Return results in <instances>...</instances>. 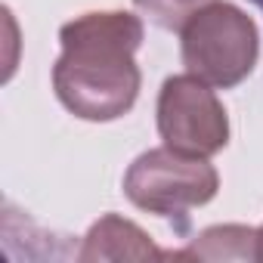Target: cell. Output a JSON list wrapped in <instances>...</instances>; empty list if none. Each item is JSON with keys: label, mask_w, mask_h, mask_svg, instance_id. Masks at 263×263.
Returning a JSON list of instances; mask_svg holds the SVG:
<instances>
[{"label": "cell", "mask_w": 263, "mask_h": 263, "mask_svg": "<svg viewBox=\"0 0 263 263\" xmlns=\"http://www.w3.org/2000/svg\"><path fill=\"white\" fill-rule=\"evenodd\" d=\"M208 4H214V0H134V7L164 31H180L186 19Z\"/></svg>", "instance_id": "cell-7"}, {"label": "cell", "mask_w": 263, "mask_h": 263, "mask_svg": "<svg viewBox=\"0 0 263 263\" xmlns=\"http://www.w3.org/2000/svg\"><path fill=\"white\" fill-rule=\"evenodd\" d=\"M155 124L164 146L211 158L229 146V115L214 93L195 74H171L158 90Z\"/></svg>", "instance_id": "cell-4"}, {"label": "cell", "mask_w": 263, "mask_h": 263, "mask_svg": "<svg viewBox=\"0 0 263 263\" xmlns=\"http://www.w3.org/2000/svg\"><path fill=\"white\" fill-rule=\"evenodd\" d=\"M174 260H260L257 229L245 223H220L201 229L186 248L167 251Z\"/></svg>", "instance_id": "cell-6"}, {"label": "cell", "mask_w": 263, "mask_h": 263, "mask_svg": "<svg viewBox=\"0 0 263 263\" xmlns=\"http://www.w3.org/2000/svg\"><path fill=\"white\" fill-rule=\"evenodd\" d=\"M143 19L124 10L84 13L59 28V59L53 65L56 99L81 121L105 124L124 118L140 99Z\"/></svg>", "instance_id": "cell-1"}, {"label": "cell", "mask_w": 263, "mask_h": 263, "mask_svg": "<svg viewBox=\"0 0 263 263\" xmlns=\"http://www.w3.org/2000/svg\"><path fill=\"white\" fill-rule=\"evenodd\" d=\"M217 192V167L201 155H186L171 146H158L137 155L124 174L127 201L146 214L171 220L180 235L189 232V214L214 201Z\"/></svg>", "instance_id": "cell-2"}, {"label": "cell", "mask_w": 263, "mask_h": 263, "mask_svg": "<svg viewBox=\"0 0 263 263\" xmlns=\"http://www.w3.org/2000/svg\"><path fill=\"white\" fill-rule=\"evenodd\" d=\"M180 59L189 74L217 90H232L251 78L260 59V31L235 4L214 0L195 10L180 28Z\"/></svg>", "instance_id": "cell-3"}, {"label": "cell", "mask_w": 263, "mask_h": 263, "mask_svg": "<svg viewBox=\"0 0 263 263\" xmlns=\"http://www.w3.org/2000/svg\"><path fill=\"white\" fill-rule=\"evenodd\" d=\"M257 248H260V260H263V226L257 229Z\"/></svg>", "instance_id": "cell-8"}, {"label": "cell", "mask_w": 263, "mask_h": 263, "mask_svg": "<svg viewBox=\"0 0 263 263\" xmlns=\"http://www.w3.org/2000/svg\"><path fill=\"white\" fill-rule=\"evenodd\" d=\"M248 4H254V7H257V10L263 13V0H248Z\"/></svg>", "instance_id": "cell-9"}, {"label": "cell", "mask_w": 263, "mask_h": 263, "mask_svg": "<svg viewBox=\"0 0 263 263\" xmlns=\"http://www.w3.org/2000/svg\"><path fill=\"white\" fill-rule=\"evenodd\" d=\"M167 251H161L143 226L127 220L121 214H105L99 217L78 251L81 263H96V260H164Z\"/></svg>", "instance_id": "cell-5"}]
</instances>
